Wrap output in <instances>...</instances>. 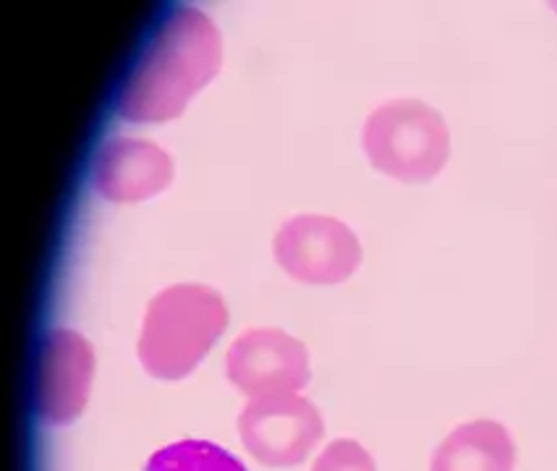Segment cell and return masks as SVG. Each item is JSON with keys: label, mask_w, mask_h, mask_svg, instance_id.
<instances>
[{"label": "cell", "mask_w": 557, "mask_h": 471, "mask_svg": "<svg viewBox=\"0 0 557 471\" xmlns=\"http://www.w3.org/2000/svg\"><path fill=\"white\" fill-rule=\"evenodd\" d=\"M223 35L197 5H178L154 29L119 95V115L136 126L176 121L220 74Z\"/></svg>", "instance_id": "6da1fadb"}, {"label": "cell", "mask_w": 557, "mask_h": 471, "mask_svg": "<svg viewBox=\"0 0 557 471\" xmlns=\"http://www.w3.org/2000/svg\"><path fill=\"white\" fill-rule=\"evenodd\" d=\"M228 307L215 288L176 283L147 305L136 354L154 380H184L228 331Z\"/></svg>", "instance_id": "7a4b0ae2"}, {"label": "cell", "mask_w": 557, "mask_h": 471, "mask_svg": "<svg viewBox=\"0 0 557 471\" xmlns=\"http://www.w3.org/2000/svg\"><path fill=\"white\" fill-rule=\"evenodd\" d=\"M367 160L387 178L426 184L450 158V128L443 113L422 100L400 98L369 113L361 128Z\"/></svg>", "instance_id": "3957f363"}, {"label": "cell", "mask_w": 557, "mask_h": 471, "mask_svg": "<svg viewBox=\"0 0 557 471\" xmlns=\"http://www.w3.org/2000/svg\"><path fill=\"white\" fill-rule=\"evenodd\" d=\"M272 255L294 281L307 286H338L359 270L361 241L338 218L296 215L277 228Z\"/></svg>", "instance_id": "277c9868"}, {"label": "cell", "mask_w": 557, "mask_h": 471, "mask_svg": "<svg viewBox=\"0 0 557 471\" xmlns=\"http://www.w3.org/2000/svg\"><path fill=\"white\" fill-rule=\"evenodd\" d=\"M225 377L249 401L296 396L312 380V359L307 346L281 327H251L225 354Z\"/></svg>", "instance_id": "5b68a950"}, {"label": "cell", "mask_w": 557, "mask_h": 471, "mask_svg": "<svg viewBox=\"0 0 557 471\" xmlns=\"http://www.w3.org/2000/svg\"><path fill=\"white\" fill-rule=\"evenodd\" d=\"M238 437L255 461L270 469L299 467L325 437V419L299 396L257 398L238 414Z\"/></svg>", "instance_id": "8992f818"}, {"label": "cell", "mask_w": 557, "mask_h": 471, "mask_svg": "<svg viewBox=\"0 0 557 471\" xmlns=\"http://www.w3.org/2000/svg\"><path fill=\"white\" fill-rule=\"evenodd\" d=\"M95 348L82 333L55 327L45 335L35 372V409L48 427H69L84 414L95 383Z\"/></svg>", "instance_id": "52a82bcc"}, {"label": "cell", "mask_w": 557, "mask_h": 471, "mask_svg": "<svg viewBox=\"0 0 557 471\" xmlns=\"http://www.w3.org/2000/svg\"><path fill=\"white\" fill-rule=\"evenodd\" d=\"M173 158L147 139L115 137L102 147L92 168L97 195L113 204H139L171 186Z\"/></svg>", "instance_id": "ba28073f"}, {"label": "cell", "mask_w": 557, "mask_h": 471, "mask_svg": "<svg viewBox=\"0 0 557 471\" xmlns=\"http://www.w3.org/2000/svg\"><path fill=\"white\" fill-rule=\"evenodd\" d=\"M516 443L505 424L474 419L456 427L432 454L430 471H513Z\"/></svg>", "instance_id": "9c48e42d"}, {"label": "cell", "mask_w": 557, "mask_h": 471, "mask_svg": "<svg viewBox=\"0 0 557 471\" xmlns=\"http://www.w3.org/2000/svg\"><path fill=\"white\" fill-rule=\"evenodd\" d=\"M141 471H249L223 445L210 441H176L154 450Z\"/></svg>", "instance_id": "30bf717a"}, {"label": "cell", "mask_w": 557, "mask_h": 471, "mask_svg": "<svg viewBox=\"0 0 557 471\" xmlns=\"http://www.w3.org/2000/svg\"><path fill=\"white\" fill-rule=\"evenodd\" d=\"M312 471H377V463L359 441L338 437L320 450Z\"/></svg>", "instance_id": "8fae6325"}]
</instances>
